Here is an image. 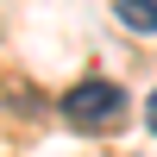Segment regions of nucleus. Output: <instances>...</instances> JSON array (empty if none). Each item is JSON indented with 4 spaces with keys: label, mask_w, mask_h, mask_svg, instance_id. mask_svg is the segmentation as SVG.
Listing matches in <instances>:
<instances>
[{
    "label": "nucleus",
    "mask_w": 157,
    "mask_h": 157,
    "mask_svg": "<svg viewBox=\"0 0 157 157\" xmlns=\"http://www.w3.org/2000/svg\"><path fill=\"white\" fill-rule=\"evenodd\" d=\"M126 107H132V94H126L120 82H107V75H88V82H75L69 94H63V120H69L75 132H113V126L126 120Z\"/></svg>",
    "instance_id": "nucleus-1"
},
{
    "label": "nucleus",
    "mask_w": 157,
    "mask_h": 157,
    "mask_svg": "<svg viewBox=\"0 0 157 157\" xmlns=\"http://www.w3.org/2000/svg\"><path fill=\"white\" fill-rule=\"evenodd\" d=\"M113 19L126 32H157V0H113Z\"/></svg>",
    "instance_id": "nucleus-2"
},
{
    "label": "nucleus",
    "mask_w": 157,
    "mask_h": 157,
    "mask_svg": "<svg viewBox=\"0 0 157 157\" xmlns=\"http://www.w3.org/2000/svg\"><path fill=\"white\" fill-rule=\"evenodd\" d=\"M145 126L157 132V88H151V101H145Z\"/></svg>",
    "instance_id": "nucleus-3"
}]
</instances>
